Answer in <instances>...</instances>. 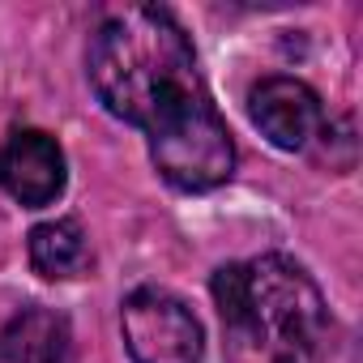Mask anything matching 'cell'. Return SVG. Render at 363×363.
<instances>
[{"instance_id": "obj_1", "label": "cell", "mask_w": 363, "mask_h": 363, "mask_svg": "<svg viewBox=\"0 0 363 363\" xmlns=\"http://www.w3.org/2000/svg\"><path fill=\"white\" fill-rule=\"evenodd\" d=\"M99 103L150 137V158L184 193L218 189L235 167V141L218 116L193 43L167 9L111 13L86 52Z\"/></svg>"}, {"instance_id": "obj_2", "label": "cell", "mask_w": 363, "mask_h": 363, "mask_svg": "<svg viewBox=\"0 0 363 363\" xmlns=\"http://www.w3.org/2000/svg\"><path fill=\"white\" fill-rule=\"evenodd\" d=\"M227 363H320L329 346V308L320 286L286 257L223 265L210 282Z\"/></svg>"}, {"instance_id": "obj_3", "label": "cell", "mask_w": 363, "mask_h": 363, "mask_svg": "<svg viewBox=\"0 0 363 363\" xmlns=\"http://www.w3.org/2000/svg\"><path fill=\"white\" fill-rule=\"evenodd\" d=\"M124 346L133 363H201V320L171 291L141 286L124 299L120 312Z\"/></svg>"}, {"instance_id": "obj_4", "label": "cell", "mask_w": 363, "mask_h": 363, "mask_svg": "<svg viewBox=\"0 0 363 363\" xmlns=\"http://www.w3.org/2000/svg\"><path fill=\"white\" fill-rule=\"evenodd\" d=\"M0 189L39 210L65 193V154L43 128H18L0 145Z\"/></svg>"}, {"instance_id": "obj_5", "label": "cell", "mask_w": 363, "mask_h": 363, "mask_svg": "<svg viewBox=\"0 0 363 363\" xmlns=\"http://www.w3.org/2000/svg\"><path fill=\"white\" fill-rule=\"evenodd\" d=\"M248 116L261 128V137H269L278 150H303L325 124L316 90L303 86L299 77H265V82H257L252 94H248Z\"/></svg>"}, {"instance_id": "obj_6", "label": "cell", "mask_w": 363, "mask_h": 363, "mask_svg": "<svg viewBox=\"0 0 363 363\" xmlns=\"http://www.w3.org/2000/svg\"><path fill=\"white\" fill-rule=\"evenodd\" d=\"M0 363H73L69 320L52 308H22L0 329Z\"/></svg>"}, {"instance_id": "obj_7", "label": "cell", "mask_w": 363, "mask_h": 363, "mask_svg": "<svg viewBox=\"0 0 363 363\" xmlns=\"http://www.w3.org/2000/svg\"><path fill=\"white\" fill-rule=\"evenodd\" d=\"M30 265L43 278H77L90 265V244L86 231L73 218H56L30 231Z\"/></svg>"}]
</instances>
